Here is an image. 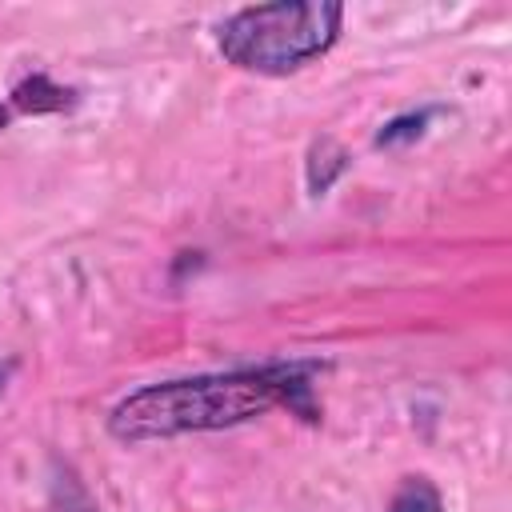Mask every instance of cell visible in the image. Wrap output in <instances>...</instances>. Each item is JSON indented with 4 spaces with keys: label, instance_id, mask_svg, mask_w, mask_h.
I'll list each match as a JSON object with an SVG mask.
<instances>
[{
    "label": "cell",
    "instance_id": "6",
    "mask_svg": "<svg viewBox=\"0 0 512 512\" xmlns=\"http://www.w3.org/2000/svg\"><path fill=\"white\" fill-rule=\"evenodd\" d=\"M428 108L424 112H408V116H396V120H388L384 128H380V136H376V144L384 148V144H404V140H416L420 132H424V124H428Z\"/></svg>",
    "mask_w": 512,
    "mask_h": 512
},
{
    "label": "cell",
    "instance_id": "2",
    "mask_svg": "<svg viewBox=\"0 0 512 512\" xmlns=\"http://www.w3.org/2000/svg\"><path fill=\"white\" fill-rule=\"evenodd\" d=\"M344 24V8L332 0H276L232 12L220 32V56L256 76H288L324 56Z\"/></svg>",
    "mask_w": 512,
    "mask_h": 512
},
{
    "label": "cell",
    "instance_id": "3",
    "mask_svg": "<svg viewBox=\"0 0 512 512\" xmlns=\"http://www.w3.org/2000/svg\"><path fill=\"white\" fill-rule=\"evenodd\" d=\"M72 104H76V92L64 88V84H56V80L44 76V72H32V76H24V80L12 88V108H16V112L44 116V112H64V108H72Z\"/></svg>",
    "mask_w": 512,
    "mask_h": 512
},
{
    "label": "cell",
    "instance_id": "7",
    "mask_svg": "<svg viewBox=\"0 0 512 512\" xmlns=\"http://www.w3.org/2000/svg\"><path fill=\"white\" fill-rule=\"evenodd\" d=\"M8 376H12V360H0V392H4V384H8Z\"/></svg>",
    "mask_w": 512,
    "mask_h": 512
},
{
    "label": "cell",
    "instance_id": "4",
    "mask_svg": "<svg viewBox=\"0 0 512 512\" xmlns=\"http://www.w3.org/2000/svg\"><path fill=\"white\" fill-rule=\"evenodd\" d=\"M348 168V152L336 144V140H316L312 144V152H308V188L320 196V192H328L332 188V180L340 176Z\"/></svg>",
    "mask_w": 512,
    "mask_h": 512
},
{
    "label": "cell",
    "instance_id": "8",
    "mask_svg": "<svg viewBox=\"0 0 512 512\" xmlns=\"http://www.w3.org/2000/svg\"><path fill=\"white\" fill-rule=\"evenodd\" d=\"M4 124H8V108L0 104V128H4Z\"/></svg>",
    "mask_w": 512,
    "mask_h": 512
},
{
    "label": "cell",
    "instance_id": "5",
    "mask_svg": "<svg viewBox=\"0 0 512 512\" xmlns=\"http://www.w3.org/2000/svg\"><path fill=\"white\" fill-rule=\"evenodd\" d=\"M388 512H444V500H440V492L432 488V480L408 476V480L396 488Z\"/></svg>",
    "mask_w": 512,
    "mask_h": 512
},
{
    "label": "cell",
    "instance_id": "1",
    "mask_svg": "<svg viewBox=\"0 0 512 512\" xmlns=\"http://www.w3.org/2000/svg\"><path fill=\"white\" fill-rule=\"evenodd\" d=\"M312 376H316V364L292 360V364H260V368L160 380V384L128 392L108 412V432L128 444L172 440L188 432H216V428L248 424L276 404L300 412L304 420H316Z\"/></svg>",
    "mask_w": 512,
    "mask_h": 512
}]
</instances>
